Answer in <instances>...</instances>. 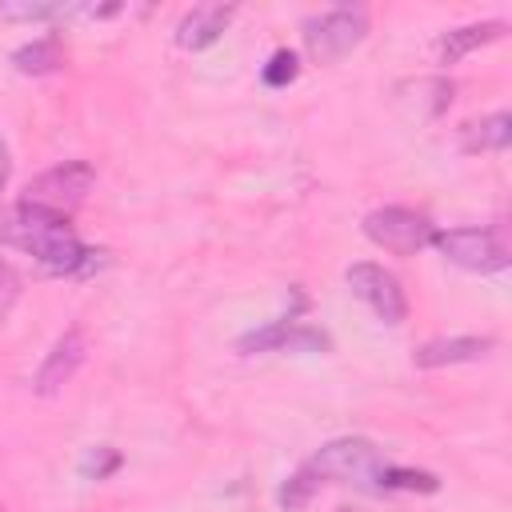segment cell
Here are the masks:
<instances>
[{"label": "cell", "instance_id": "cell-1", "mask_svg": "<svg viewBox=\"0 0 512 512\" xmlns=\"http://www.w3.org/2000/svg\"><path fill=\"white\" fill-rule=\"evenodd\" d=\"M0 244L28 252L52 276H92L104 264V252L88 248L72 232L68 216H56V212L24 204V200L0 216Z\"/></svg>", "mask_w": 512, "mask_h": 512}, {"label": "cell", "instance_id": "cell-2", "mask_svg": "<svg viewBox=\"0 0 512 512\" xmlns=\"http://www.w3.org/2000/svg\"><path fill=\"white\" fill-rule=\"evenodd\" d=\"M368 36V8L360 4H340L328 8L312 20H304V48L316 64H336L352 48H360Z\"/></svg>", "mask_w": 512, "mask_h": 512}, {"label": "cell", "instance_id": "cell-3", "mask_svg": "<svg viewBox=\"0 0 512 512\" xmlns=\"http://www.w3.org/2000/svg\"><path fill=\"white\" fill-rule=\"evenodd\" d=\"M92 184H96V168L88 160H64V164L40 172L36 180H28L24 204H36V208H48L56 216H68L88 200Z\"/></svg>", "mask_w": 512, "mask_h": 512}, {"label": "cell", "instance_id": "cell-4", "mask_svg": "<svg viewBox=\"0 0 512 512\" xmlns=\"http://www.w3.org/2000/svg\"><path fill=\"white\" fill-rule=\"evenodd\" d=\"M432 244L436 252L456 264V268H468V272H504L508 268V244L496 228H448V232H432Z\"/></svg>", "mask_w": 512, "mask_h": 512}, {"label": "cell", "instance_id": "cell-5", "mask_svg": "<svg viewBox=\"0 0 512 512\" xmlns=\"http://www.w3.org/2000/svg\"><path fill=\"white\" fill-rule=\"evenodd\" d=\"M360 228H364V236H368L376 248H384V252H392V256H412V252L428 248V244H432V232H436L424 212L404 208V204L372 208Z\"/></svg>", "mask_w": 512, "mask_h": 512}, {"label": "cell", "instance_id": "cell-6", "mask_svg": "<svg viewBox=\"0 0 512 512\" xmlns=\"http://www.w3.org/2000/svg\"><path fill=\"white\" fill-rule=\"evenodd\" d=\"M384 464L380 448L364 436H340V440H328L320 452H312L304 460L308 472H316L320 480H360L368 484L376 476V468Z\"/></svg>", "mask_w": 512, "mask_h": 512}, {"label": "cell", "instance_id": "cell-7", "mask_svg": "<svg viewBox=\"0 0 512 512\" xmlns=\"http://www.w3.org/2000/svg\"><path fill=\"white\" fill-rule=\"evenodd\" d=\"M344 284L352 288L356 300H364L372 308L376 320L384 324H404L408 320V296L400 288V280L384 268V264H372V260H360V264H348L344 272Z\"/></svg>", "mask_w": 512, "mask_h": 512}, {"label": "cell", "instance_id": "cell-8", "mask_svg": "<svg viewBox=\"0 0 512 512\" xmlns=\"http://www.w3.org/2000/svg\"><path fill=\"white\" fill-rule=\"evenodd\" d=\"M240 352H328L332 348V336L324 328H312L304 320H272L264 328H252L236 340Z\"/></svg>", "mask_w": 512, "mask_h": 512}, {"label": "cell", "instance_id": "cell-9", "mask_svg": "<svg viewBox=\"0 0 512 512\" xmlns=\"http://www.w3.org/2000/svg\"><path fill=\"white\" fill-rule=\"evenodd\" d=\"M84 360H88V332H84L80 324H72V328H64V332L56 336V344L48 348L44 364L36 368L32 388H36L40 396L64 392V384H72V376L80 372Z\"/></svg>", "mask_w": 512, "mask_h": 512}, {"label": "cell", "instance_id": "cell-10", "mask_svg": "<svg viewBox=\"0 0 512 512\" xmlns=\"http://www.w3.org/2000/svg\"><path fill=\"white\" fill-rule=\"evenodd\" d=\"M496 348L492 336H440L412 352L416 368H452V364H480Z\"/></svg>", "mask_w": 512, "mask_h": 512}, {"label": "cell", "instance_id": "cell-11", "mask_svg": "<svg viewBox=\"0 0 512 512\" xmlns=\"http://www.w3.org/2000/svg\"><path fill=\"white\" fill-rule=\"evenodd\" d=\"M232 16H236L232 4H196L176 24V44L188 48V52H204V48H212L224 36V28L232 24Z\"/></svg>", "mask_w": 512, "mask_h": 512}, {"label": "cell", "instance_id": "cell-12", "mask_svg": "<svg viewBox=\"0 0 512 512\" xmlns=\"http://www.w3.org/2000/svg\"><path fill=\"white\" fill-rule=\"evenodd\" d=\"M504 32H508L504 20H476V24L448 28V32H440V40H436V60H440V64H456V60H464L468 52H476V48L500 40Z\"/></svg>", "mask_w": 512, "mask_h": 512}, {"label": "cell", "instance_id": "cell-13", "mask_svg": "<svg viewBox=\"0 0 512 512\" xmlns=\"http://www.w3.org/2000/svg\"><path fill=\"white\" fill-rule=\"evenodd\" d=\"M512 144V116L508 112H488L480 120H468L460 128V152L480 156V152H504Z\"/></svg>", "mask_w": 512, "mask_h": 512}, {"label": "cell", "instance_id": "cell-14", "mask_svg": "<svg viewBox=\"0 0 512 512\" xmlns=\"http://www.w3.org/2000/svg\"><path fill=\"white\" fill-rule=\"evenodd\" d=\"M60 64H64V40L56 32H44V36H36L12 52V68L20 76H48Z\"/></svg>", "mask_w": 512, "mask_h": 512}, {"label": "cell", "instance_id": "cell-15", "mask_svg": "<svg viewBox=\"0 0 512 512\" xmlns=\"http://www.w3.org/2000/svg\"><path fill=\"white\" fill-rule=\"evenodd\" d=\"M372 488L380 492H436L440 480L432 472H420V468H400V464H380L376 476H372Z\"/></svg>", "mask_w": 512, "mask_h": 512}, {"label": "cell", "instance_id": "cell-16", "mask_svg": "<svg viewBox=\"0 0 512 512\" xmlns=\"http://www.w3.org/2000/svg\"><path fill=\"white\" fill-rule=\"evenodd\" d=\"M320 484H324V480L300 464V468H296V472H292V476L280 484L276 500H280V508H284V512H304V508L312 504V496L320 492Z\"/></svg>", "mask_w": 512, "mask_h": 512}, {"label": "cell", "instance_id": "cell-17", "mask_svg": "<svg viewBox=\"0 0 512 512\" xmlns=\"http://www.w3.org/2000/svg\"><path fill=\"white\" fill-rule=\"evenodd\" d=\"M296 72H300L296 52H292V48H276V52L268 56V64H264V84H268V88H284V84L296 80Z\"/></svg>", "mask_w": 512, "mask_h": 512}, {"label": "cell", "instance_id": "cell-18", "mask_svg": "<svg viewBox=\"0 0 512 512\" xmlns=\"http://www.w3.org/2000/svg\"><path fill=\"white\" fill-rule=\"evenodd\" d=\"M120 468V452L116 448H108V444H100V448H92L88 456H84V464H80V472L88 476V480H104L108 472H116Z\"/></svg>", "mask_w": 512, "mask_h": 512}, {"label": "cell", "instance_id": "cell-19", "mask_svg": "<svg viewBox=\"0 0 512 512\" xmlns=\"http://www.w3.org/2000/svg\"><path fill=\"white\" fill-rule=\"evenodd\" d=\"M16 296H20V276H16V268H12V264H4V260H0V320L12 312Z\"/></svg>", "mask_w": 512, "mask_h": 512}, {"label": "cell", "instance_id": "cell-20", "mask_svg": "<svg viewBox=\"0 0 512 512\" xmlns=\"http://www.w3.org/2000/svg\"><path fill=\"white\" fill-rule=\"evenodd\" d=\"M8 172H12V152H8V140H4V132H0V192H4V184H8Z\"/></svg>", "mask_w": 512, "mask_h": 512}, {"label": "cell", "instance_id": "cell-21", "mask_svg": "<svg viewBox=\"0 0 512 512\" xmlns=\"http://www.w3.org/2000/svg\"><path fill=\"white\" fill-rule=\"evenodd\" d=\"M0 512H4V508H0Z\"/></svg>", "mask_w": 512, "mask_h": 512}]
</instances>
